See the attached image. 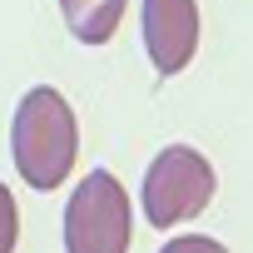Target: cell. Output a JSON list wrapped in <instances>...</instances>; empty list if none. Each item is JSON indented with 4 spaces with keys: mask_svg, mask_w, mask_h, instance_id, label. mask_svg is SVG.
Segmentation results:
<instances>
[{
    "mask_svg": "<svg viewBox=\"0 0 253 253\" xmlns=\"http://www.w3.org/2000/svg\"><path fill=\"white\" fill-rule=\"evenodd\" d=\"M10 154H15V169L30 189H60L80 159V124H75V109L60 89L50 84H35L20 109H15V124H10Z\"/></svg>",
    "mask_w": 253,
    "mask_h": 253,
    "instance_id": "6da1fadb",
    "label": "cell"
},
{
    "mask_svg": "<svg viewBox=\"0 0 253 253\" xmlns=\"http://www.w3.org/2000/svg\"><path fill=\"white\" fill-rule=\"evenodd\" d=\"M213 189H218L213 164L199 149H189V144H169L144 169V194H139L144 199V218L154 228H174V223L204 213Z\"/></svg>",
    "mask_w": 253,
    "mask_h": 253,
    "instance_id": "7a4b0ae2",
    "label": "cell"
},
{
    "mask_svg": "<svg viewBox=\"0 0 253 253\" xmlns=\"http://www.w3.org/2000/svg\"><path fill=\"white\" fill-rule=\"evenodd\" d=\"M65 253H129V199L109 169L80 179L65 204Z\"/></svg>",
    "mask_w": 253,
    "mask_h": 253,
    "instance_id": "3957f363",
    "label": "cell"
},
{
    "mask_svg": "<svg viewBox=\"0 0 253 253\" xmlns=\"http://www.w3.org/2000/svg\"><path fill=\"white\" fill-rule=\"evenodd\" d=\"M144 50L159 75H179L199 50V5L194 0H144Z\"/></svg>",
    "mask_w": 253,
    "mask_h": 253,
    "instance_id": "277c9868",
    "label": "cell"
},
{
    "mask_svg": "<svg viewBox=\"0 0 253 253\" xmlns=\"http://www.w3.org/2000/svg\"><path fill=\"white\" fill-rule=\"evenodd\" d=\"M60 10H65V25L80 45H104L119 30L124 0H60Z\"/></svg>",
    "mask_w": 253,
    "mask_h": 253,
    "instance_id": "5b68a950",
    "label": "cell"
},
{
    "mask_svg": "<svg viewBox=\"0 0 253 253\" xmlns=\"http://www.w3.org/2000/svg\"><path fill=\"white\" fill-rule=\"evenodd\" d=\"M15 238H20V209L15 194L0 184V253H15Z\"/></svg>",
    "mask_w": 253,
    "mask_h": 253,
    "instance_id": "8992f818",
    "label": "cell"
},
{
    "mask_svg": "<svg viewBox=\"0 0 253 253\" xmlns=\"http://www.w3.org/2000/svg\"><path fill=\"white\" fill-rule=\"evenodd\" d=\"M159 253H228L218 238H204V233H184V238H174V243H164Z\"/></svg>",
    "mask_w": 253,
    "mask_h": 253,
    "instance_id": "52a82bcc",
    "label": "cell"
}]
</instances>
